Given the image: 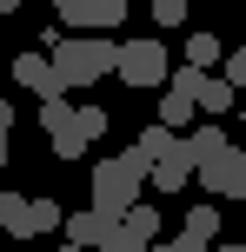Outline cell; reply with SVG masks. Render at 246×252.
<instances>
[{
	"label": "cell",
	"instance_id": "6da1fadb",
	"mask_svg": "<svg viewBox=\"0 0 246 252\" xmlns=\"http://www.w3.org/2000/svg\"><path fill=\"white\" fill-rule=\"evenodd\" d=\"M47 47H53L47 60H53V73H60L67 93L93 87V80H113V40L106 33H53Z\"/></svg>",
	"mask_w": 246,
	"mask_h": 252
},
{
	"label": "cell",
	"instance_id": "7a4b0ae2",
	"mask_svg": "<svg viewBox=\"0 0 246 252\" xmlns=\"http://www.w3.org/2000/svg\"><path fill=\"white\" fill-rule=\"evenodd\" d=\"M140 186H146V166L133 159V153H120V159H100L93 166V192L87 206L106 219H127V206H140Z\"/></svg>",
	"mask_w": 246,
	"mask_h": 252
},
{
	"label": "cell",
	"instance_id": "3957f363",
	"mask_svg": "<svg viewBox=\"0 0 246 252\" xmlns=\"http://www.w3.org/2000/svg\"><path fill=\"white\" fill-rule=\"evenodd\" d=\"M167 73H173V60L160 40H113V80H127L133 93H160Z\"/></svg>",
	"mask_w": 246,
	"mask_h": 252
},
{
	"label": "cell",
	"instance_id": "277c9868",
	"mask_svg": "<svg viewBox=\"0 0 246 252\" xmlns=\"http://www.w3.org/2000/svg\"><path fill=\"white\" fill-rule=\"evenodd\" d=\"M60 206L53 199H20V192H7V199H0V232H7V239H40V232H60Z\"/></svg>",
	"mask_w": 246,
	"mask_h": 252
},
{
	"label": "cell",
	"instance_id": "5b68a950",
	"mask_svg": "<svg viewBox=\"0 0 246 252\" xmlns=\"http://www.w3.org/2000/svg\"><path fill=\"white\" fill-rule=\"evenodd\" d=\"M40 126H47V139H53L60 159H80V153H87V139H80V106H67V93L60 100H40Z\"/></svg>",
	"mask_w": 246,
	"mask_h": 252
},
{
	"label": "cell",
	"instance_id": "8992f818",
	"mask_svg": "<svg viewBox=\"0 0 246 252\" xmlns=\"http://www.w3.org/2000/svg\"><path fill=\"white\" fill-rule=\"evenodd\" d=\"M13 87H27V93H40V100H60V73H53V60L47 53H13Z\"/></svg>",
	"mask_w": 246,
	"mask_h": 252
},
{
	"label": "cell",
	"instance_id": "52a82bcc",
	"mask_svg": "<svg viewBox=\"0 0 246 252\" xmlns=\"http://www.w3.org/2000/svg\"><path fill=\"white\" fill-rule=\"evenodd\" d=\"M160 126H193V87H186V66L180 73H167V87H160Z\"/></svg>",
	"mask_w": 246,
	"mask_h": 252
},
{
	"label": "cell",
	"instance_id": "ba28073f",
	"mask_svg": "<svg viewBox=\"0 0 246 252\" xmlns=\"http://www.w3.org/2000/svg\"><path fill=\"white\" fill-rule=\"evenodd\" d=\"M186 87H193V106H200V113H226V106H240V93L226 87L220 73H200V66H186Z\"/></svg>",
	"mask_w": 246,
	"mask_h": 252
},
{
	"label": "cell",
	"instance_id": "9c48e42d",
	"mask_svg": "<svg viewBox=\"0 0 246 252\" xmlns=\"http://www.w3.org/2000/svg\"><path fill=\"white\" fill-rule=\"evenodd\" d=\"M226 146H233V139H226V126H213V120H207V126H193V133L180 139V159L200 173V166H207V159H220Z\"/></svg>",
	"mask_w": 246,
	"mask_h": 252
},
{
	"label": "cell",
	"instance_id": "30bf717a",
	"mask_svg": "<svg viewBox=\"0 0 246 252\" xmlns=\"http://www.w3.org/2000/svg\"><path fill=\"white\" fill-rule=\"evenodd\" d=\"M120 226V219H106V213H93V206H87V213H67L60 219V232H67V246H80V252H87V246H100L106 239V232H113Z\"/></svg>",
	"mask_w": 246,
	"mask_h": 252
},
{
	"label": "cell",
	"instance_id": "8fae6325",
	"mask_svg": "<svg viewBox=\"0 0 246 252\" xmlns=\"http://www.w3.org/2000/svg\"><path fill=\"white\" fill-rule=\"evenodd\" d=\"M200 186H207V192H220V199H233V192H240V146H226L220 159H207V166H200Z\"/></svg>",
	"mask_w": 246,
	"mask_h": 252
},
{
	"label": "cell",
	"instance_id": "7c38bea8",
	"mask_svg": "<svg viewBox=\"0 0 246 252\" xmlns=\"http://www.w3.org/2000/svg\"><path fill=\"white\" fill-rule=\"evenodd\" d=\"M146 186H153V192H186V186H193V166L180 159V139H173V153L160 166H146Z\"/></svg>",
	"mask_w": 246,
	"mask_h": 252
},
{
	"label": "cell",
	"instance_id": "4fadbf2b",
	"mask_svg": "<svg viewBox=\"0 0 246 252\" xmlns=\"http://www.w3.org/2000/svg\"><path fill=\"white\" fill-rule=\"evenodd\" d=\"M173 139H180V133L153 120V126H140V139H133L127 153H133V159H140V166H160V159H167V153H173Z\"/></svg>",
	"mask_w": 246,
	"mask_h": 252
},
{
	"label": "cell",
	"instance_id": "5bb4252c",
	"mask_svg": "<svg viewBox=\"0 0 246 252\" xmlns=\"http://www.w3.org/2000/svg\"><path fill=\"white\" fill-rule=\"evenodd\" d=\"M127 20V0H80V33H106Z\"/></svg>",
	"mask_w": 246,
	"mask_h": 252
},
{
	"label": "cell",
	"instance_id": "9a60e30c",
	"mask_svg": "<svg viewBox=\"0 0 246 252\" xmlns=\"http://www.w3.org/2000/svg\"><path fill=\"white\" fill-rule=\"evenodd\" d=\"M220 60H226V47H220V40L207 33V27H193V33H186V66H200V73H213Z\"/></svg>",
	"mask_w": 246,
	"mask_h": 252
},
{
	"label": "cell",
	"instance_id": "2e32d148",
	"mask_svg": "<svg viewBox=\"0 0 246 252\" xmlns=\"http://www.w3.org/2000/svg\"><path fill=\"white\" fill-rule=\"evenodd\" d=\"M180 239L213 246V239H220V206H193V213H186V232H180Z\"/></svg>",
	"mask_w": 246,
	"mask_h": 252
},
{
	"label": "cell",
	"instance_id": "e0dca14e",
	"mask_svg": "<svg viewBox=\"0 0 246 252\" xmlns=\"http://www.w3.org/2000/svg\"><path fill=\"white\" fill-rule=\"evenodd\" d=\"M120 226H127L133 239L153 246V239H160V206H127V219H120Z\"/></svg>",
	"mask_w": 246,
	"mask_h": 252
},
{
	"label": "cell",
	"instance_id": "ac0fdd59",
	"mask_svg": "<svg viewBox=\"0 0 246 252\" xmlns=\"http://www.w3.org/2000/svg\"><path fill=\"white\" fill-rule=\"evenodd\" d=\"M220 80H226L233 93H246V40H240V47H233V53L220 60Z\"/></svg>",
	"mask_w": 246,
	"mask_h": 252
},
{
	"label": "cell",
	"instance_id": "d6986e66",
	"mask_svg": "<svg viewBox=\"0 0 246 252\" xmlns=\"http://www.w3.org/2000/svg\"><path fill=\"white\" fill-rule=\"evenodd\" d=\"M100 133H106V106H93V100H87V106H80V139L93 146Z\"/></svg>",
	"mask_w": 246,
	"mask_h": 252
},
{
	"label": "cell",
	"instance_id": "ffe728a7",
	"mask_svg": "<svg viewBox=\"0 0 246 252\" xmlns=\"http://www.w3.org/2000/svg\"><path fill=\"white\" fill-rule=\"evenodd\" d=\"M93 252H146V239H133L127 226H113V232H106V239L93 246Z\"/></svg>",
	"mask_w": 246,
	"mask_h": 252
},
{
	"label": "cell",
	"instance_id": "44dd1931",
	"mask_svg": "<svg viewBox=\"0 0 246 252\" xmlns=\"http://www.w3.org/2000/svg\"><path fill=\"white\" fill-rule=\"evenodd\" d=\"M153 20L160 27H180L186 20V0H153Z\"/></svg>",
	"mask_w": 246,
	"mask_h": 252
},
{
	"label": "cell",
	"instance_id": "7402d4cb",
	"mask_svg": "<svg viewBox=\"0 0 246 252\" xmlns=\"http://www.w3.org/2000/svg\"><path fill=\"white\" fill-rule=\"evenodd\" d=\"M7 133H13V106L0 100V166H7Z\"/></svg>",
	"mask_w": 246,
	"mask_h": 252
},
{
	"label": "cell",
	"instance_id": "603a6c76",
	"mask_svg": "<svg viewBox=\"0 0 246 252\" xmlns=\"http://www.w3.org/2000/svg\"><path fill=\"white\" fill-rule=\"evenodd\" d=\"M146 252H180V239H153V246H146Z\"/></svg>",
	"mask_w": 246,
	"mask_h": 252
},
{
	"label": "cell",
	"instance_id": "cb8c5ba5",
	"mask_svg": "<svg viewBox=\"0 0 246 252\" xmlns=\"http://www.w3.org/2000/svg\"><path fill=\"white\" fill-rule=\"evenodd\" d=\"M233 199H246V153H240V192H233Z\"/></svg>",
	"mask_w": 246,
	"mask_h": 252
},
{
	"label": "cell",
	"instance_id": "d4e9b609",
	"mask_svg": "<svg viewBox=\"0 0 246 252\" xmlns=\"http://www.w3.org/2000/svg\"><path fill=\"white\" fill-rule=\"evenodd\" d=\"M213 252H246V239H233V246H213Z\"/></svg>",
	"mask_w": 246,
	"mask_h": 252
},
{
	"label": "cell",
	"instance_id": "484cf974",
	"mask_svg": "<svg viewBox=\"0 0 246 252\" xmlns=\"http://www.w3.org/2000/svg\"><path fill=\"white\" fill-rule=\"evenodd\" d=\"M13 7H20V0H0V13H13Z\"/></svg>",
	"mask_w": 246,
	"mask_h": 252
},
{
	"label": "cell",
	"instance_id": "4316f807",
	"mask_svg": "<svg viewBox=\"0 0 246 252\" xmlns=\"http://www.w3.org/2000/svg\"><path fill=\"white\" fill-rule=\"evenodd\" d=\"M60 252H80V246H60Z\"/></svg>",
	"mask_w": 246,
	"mask_h": 252
},
{
	"label": "cell",
	"instance_id": "83f0119b",
	"mask_svg": "<svg viewBox=\"0 0 246 252\" xmlns=\"http://www.w3.org/2000/svg\"><path fill=\"white\" fill-rule=\"evenodd\" d=\"M0 199H7V186H0Z\"/></svg>",
	"mask_w": 246,
	"mask_h": 252
},
{
	"label": "cell",
	"instance_id": "f1b7e54d",
	"mask_svg": "<svg viewBox=\"0 0 246 252\" xmlns=\"http://www.w3.org/2000/svg\"><path fill=\"white\" fill-rule=\"evenodd\" d=\"M27 252H34V246H27Z\"/></svg>",
	"mask_w": 246,
	"mask_h": 252
}]
</instances>
